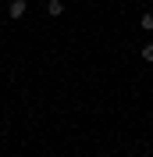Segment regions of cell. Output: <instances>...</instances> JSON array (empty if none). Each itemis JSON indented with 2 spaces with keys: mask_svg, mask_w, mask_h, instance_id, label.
I'll use <instances>...</instances> for the list:
<instances>
[{
  "mask_svg": "<svg viewBox=\"0 0 153 157\" xmlns=\"http://www.w3.org/2000/svg\"><path fill=\"white\" fill-rule=\"evenodd\" d=\"M25 11H29L25 0H11V4H7V14H11V18H25Z\"/></svg>",
  "mask_w": 153,
  "mask_h": 157,
  "instance_id": "obj_1",
  "label": "cell"
},
{
  "mask_svg": "<svg viewBox=\"0 0 153 157\" xmlns=\"http://www.w3.org/2000/svg\"><path fill=\"white\" fill-rule=\"evenodd\" d=\"M47 14H50V18H61V14H64V0H50V4H47Z\"/></svg>",
  "mask_w": 153,
  "mask_h": 157,
  "instance_id": "obj_2",
  "label": "cell"
},
{
  "mask_svg": "<svg viewBox=\"0 0 153 157\" xmlns=\"http://www.w3.org/2000/svg\"><path fill=\"white\" fill-rule=\"evenodd\" d=\"M139 25H143V29H146V32H153V11H146L143 18H139Z\"/></svg>",
  "mask_w": 153,
  "mask_h": 157,
  "instance_id": "obj_3",
  "label": "cell"
},
{
  "mask_svg": "<svg viewBox=\"0 0 153 157\" xmlns=\"http://www.w3.org/2000/svg\"><path fill=\"white\" fill-rule=\"evenodd\" d=\"M143 61H150V64H153V43H146V47H143Z\"/></svg>",
  "mask_w": 153,
  "mask_h": 157,
  "instance_id": "obj_4",
  "label": "cell"
},
{
  "mask_svg": "<svg viewBox=\"0 0 153 157\" xmlns=\"http://www.w3.org/2000/svg\"><path fill=\"white\" fill-rule=\"evenodd\" d=\"M96 157H107V154H96Z\"/></svg>",
  "mask_w": 153,
  "mask_h": 157,
  "instance_id": "obj_5",
  "label": "cell"
}]
</instances>
